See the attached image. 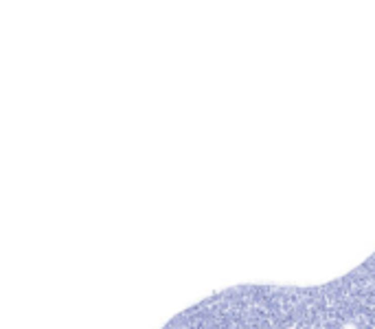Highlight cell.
Returning a JSON list of instances; mask_svg holds the SVG:
<instances>
[{
  "label": "cell",
  "mask_w": 375,
  "mask_h": 329,
  "mask_svg": "<svg viewBox=\"0 0 375 329\" xmlns=\"http://www.w3.org/2000/svg\"><path fill=\"white\" fill-rule=\"evenodd\" d=\"M162 329H287L272 290L235 287L213 294L174 316Z\"/></svg>",
  "instance_id": "cell-1"
}]
</instances>
